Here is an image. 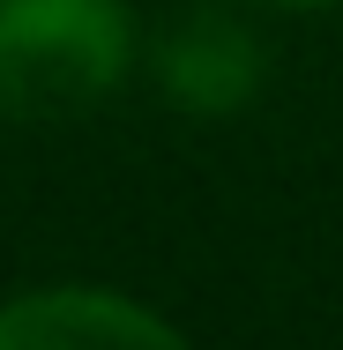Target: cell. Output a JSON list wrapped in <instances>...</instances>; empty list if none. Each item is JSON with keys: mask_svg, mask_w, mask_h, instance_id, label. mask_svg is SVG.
<instances>
[{"mask_svg": "<svg viewBox=\"0 0 343 350\" xmlns=\"http://www.w3.org/2000/svg\"><path fill=\"white\" fill-rule=\"evenodd\" d=\"M135 68L120 0H0V120H82Z\"/></svg>", "mask_w": 343, "mask_h": 350, "instance_id": "1", "label": "cell"}, {"mask_svg": "<svg viewBox=\"0 0 343 350\" xmlns=\"http://www.w3.org/2000/svg\"><path fill=\"white\" fill-rule=\"evenodd\" d=\"M157 90L172 97V105H187V112H202V120H231V112H246L254 97H262V82H269V45L239 23V15H187L179 30H164L157 38Z\"/></svg>", "mask_w": 343, "mask_h": 350, "instance_id": "2", "label": "cell"}, {"mask_svg": "<svg viewBox=\"0 0 343 350\" xmlns=\"http://www.w3.org/2000/svg\"><path fill=\"white\" fill-rule=\"evenodd\" d=\"M179 328L105 283H60V291H23L0 306V343L8 350H75V343H172Z\"/></svg>", "mask_w": 343, "mask_h": 350, "instance_id": "3", "label": "cell"}, {"mask_svg": "<svg viewBox=\"0 0 343 350\" xmlns=\"http://www.w3.org/2000/svg\"><path fill=\"white\" fill-rule=\"evenodd\" d=\"M254 8H329V0H254Z\"/></svg>", "mask_w": 343, "mask_h": 350, "instance_id": "4", "label": "cell"}]
</instances>
